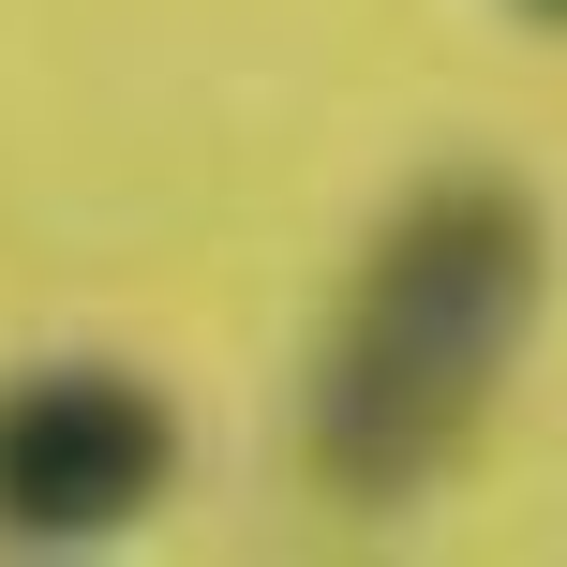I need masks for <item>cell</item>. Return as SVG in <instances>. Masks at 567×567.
<instances>
[{
  "mask_svg": "<svg viewBox=\"0 0 567 567\" xmlns=\"http://www.w3.org/2000/svg\"><path fill=\"white\" fill-rule=\"evenodd\" d=\"M538 284H553V225H538L523 179H419V195L373 225L329 343H313V403H299L313 493L359 508V523L419 508V493L478 449L493 389L523 373Z\"/></svg>",
  "mask_w": 567,
  "mask_h": 567,
  "instance_id": "obj_1",
  "label": "cell"
},
{
  "mask_svg": "<svg viewBox=\"0 0 567 567\" xmlns=\"http://www.w3.org/2000/svg\"><path fill=\"white\" fill-rule=\"evenodd\" d=\"M179 478V403L120 359H45L0 389V538H120Z\"/></svg>",
  "mask_w": 567,
  "mask_h": 567,
  "instance_id": "obj_2",
  "label": "cell"
},
{
  "mask_svg": "<svg viewBox=\"0 0 567 567\" xmlns=\"http://www.w3.org/2000/svg\"><path fill=\"white\" fill-rule=\"evenodd\" d=\"M538 16H567V0H538Z\"/></svg>",
  "mask_w": 567,
  "mask_h": 567,
  "instance_id": "obj_3",
  "label": "cell"
}]
</instances>
